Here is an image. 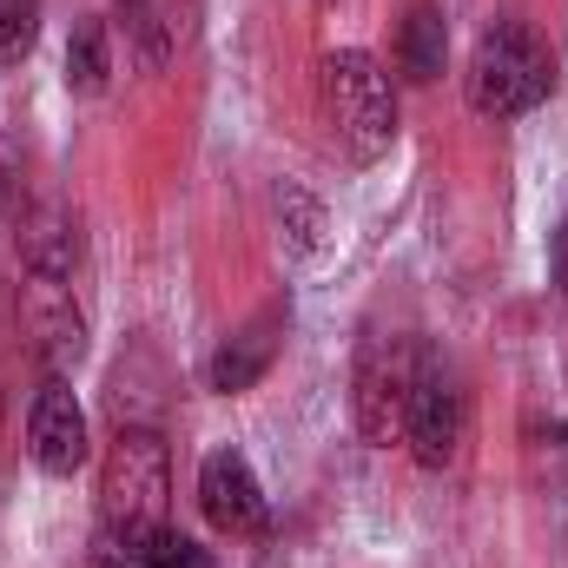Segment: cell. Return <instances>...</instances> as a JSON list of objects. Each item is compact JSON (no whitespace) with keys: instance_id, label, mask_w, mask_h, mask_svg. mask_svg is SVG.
<instances>
[{"instance_id":"obj_1","label":"cell","mask_w":568,"mask_h":568,"mask_svg":"<svg viewBox=\"0 0 568 568\" xmlns=\"http://www.w3.org/2000/svg\"><path fill=\"white\" fill-rule=\"evenodd\" d=\"M463 87H469V106L483 120H516V113H536L556 93V60L523 20H496L469 53Z\"/></svg>"},{"instance_id":"obj_2","label":"cell","mask_w":568,"mask_h":568,"mask_svg":"<svg viewBox=\"0 0 568 568\" xmlns=\"http://www.w3.org/2000/svg\"><path fill=\"white\" fill-rule=\"evenodd\" d=\"M324 106H331V133H337L351 165H377L390 152L397 93H390V73L364 47H344V53L324 60Z\"/></svg>"},{"instance_id":"obj_3","label":"cell","mask_w":568,"mask_h":568,"mask_svg":"<svg viewBox=\"0 0 568 568\" xmlns=\"http://www.w3.org/2000/svg\"><path fill=\"white\" fill-rule=\"evenodd\" d=\"M165 503H172L165 436L145 429V424H120L113 449H106V469H100V516H106V529L165 523Z\"/></svg>"},{"instance_id":"obj_4","label":"cell","mask_w":568,"mask_h":568,"mask_svg":"<svg viewBox=\"0 0 568 568\" xmlns=\"http://www.w3.org/2000/svg\"><path fill=\"white\" fill-rule=\"evenodd\" d=\"M429 351H417L410 337H371L364 357H357V429L364 443H390V429H404V404H410V384L424 371Z\"/></svg>"},{"instance_id":"obj_5","label":"cell","mask_w":568,"mask_h":568,"mask_svg":"<svg viewBox=\"0 0 568 568\" xmlns=\"http://www.w3.org/2000/svg\"><path fill=\"white\" fill-rule=\"evenodd\" d=\"M463 424H469V404H463V384L424 357L417 384H410V404H404V443L424 469H449L456 449H463Z\"/></svg>"},{"instance_id":"obj_6","label":"cell","mask_w":568,"mask_h":568,"mask_svg":"<svg viewBox=\"0 0 568 568\" xmlns=\"http://www.w3.org/2000/svg\"><path fill=\"white\" fill-rule=\"evenodd\" d=\"M27 449H33V463H40L47 476H73V469H87V456H93V443H87V410H80V397H73L60 377H47L40 397H33V410H27Z\"/></svg>"},{"instance_id":"obj_7","label":"cell","mask_w":568,"mask_h":568,"mask_svg":"<svg viewBox=\"0 0 568 568\" xmlns=\"http://www.w3.org/2000/svg\"><path fill=\"white\" fill-rule=\"evenodd\" d=\"M199 509L219 536H258L265 529V489L239 449H212L199 469Z\"/></svg>"},{"instance_id":"obj_8","label":"cell","mask_w":568,"mask_h":568,"mask_svg":"<svg viewBox=\"0 0 568 568\" xmlns=\"http://www.w3.org/2000/svg\"><path fill=\"white\" fill-rule=\"evenodd\" d=\"M284 344V304H265L258 317H245L219 351H212V390H225V397H239V390H252L265 371H272V357H278Z\"/></svg>"},{"instance_id":"obj_9","label":"cell","mask_w":568,"mask_h":568,"mask_svg":"<svg viewBox=\"0 0 568 568\" xmlns=\"http://www.w3.org/2000/svg\"><path fill=\"white\" fill-rule=\"evenodd\" d=\"M20 311H27V331H33V344H40V357H47L53 371L80 364V351H87V317H80L67 278H40V272H33Z\"/></svg>"},{"instance_id":"obj_10","label":"cell","mask_w":568,"mask_h":568,"mask_svg":"<svg viewBox=\"0 0 568 568\" xmlns=\"http://www.w3.org/2000/svg\"><path fill=\"white\" fill-rule=\"evenodd\" d=\"M93 568H205V549H192L179 529L145 523V529H100Z\"/></svg>"},{"instance_id":"obj_11","label":"cell","mask_w":568,"mask_h":568,"mask_svg":"<svg viewBox=\"0 0 568 568\" xmlns=\"http://www.w3.org/2000/svg\"><path fill=\"white\" fill-rule=\"evenodd\" d=\"M20 258H27V272H40V278H73V265H80V232H73V219H67L60 205H33L27 225H20Z\"/></svg>"},{"instance_id":"obj_12","label":"cell","mask_w":568,"mask_h":568,"mask_svg":"<svg viewBox=\"0 0 568 568\" xmlns=\"http://www.w3.org/2000/svg\"><path fill=\"white\" fill-rule=\"evenodd\" d=\"M397 60H404L410 80H436V73H443V60H449V27H443L436 7H410V20H404V33H397Z\"/></svg>"},{"instance_id":"obj_13","label":"cell","mask_w":568,"mask_h":568,"mask_svg":"<svg viewBox=\"0 0 568 568\" xmlns=\"http://www.w3.org/2000/svg\"><path fill=\"white\" fill-rule=\"evenodd\" d=\"M106 73H113V53H106V27L100 20H80L73 40H67V87L73 93H106Z\"/></svg>"},{"instance_id":"obj_14","label":"cell","mask_w":568,"mask_h":568,"mask_svg":"<svg viewBox=\"0 0 568 568\" xmlns=\"http://www.w3.org/2000/svg\"><path fill=\"white\" fill-rule=\"evenodd\" d=\"M40 40V0H0V67H20Z\"/></svg>"},{"instance_id":"obj_15","label":"cell","mask_w":568,"mask_h":568,"mask_svg":"<svg viewBox=\"0 0 568 568\" xmlns=\"http://www.w3.org/2000/svg\"><path fill=\"white\" fill-rule=\"evenodd\" d=\"M549 278H556V291L568 297V212H562V225L549 232Z\"/></svg>"},{"instance_id":"obj_16","label":"cell","mask_w":568,"mask_h":568,"mask_svg":"<svg viewBox=\"0 0 568 568\" xmlns=\"http://www.w3.org/2000/svg\"><path fill=\"white\" fill-rule=\"evenodd\" d=\"M0 205H7V179H0Z\"/></svg>"},{"instance_id":"obj_17","label":"cell","mask_w":568,"mask_h":568,"mask_svg":"<svg viewBox=\"0 0 568 568\" xmlns=\"http://www.w3.org/2000/svg\"><path fill=\"white\" fill-rule=\"evenodd\" d=\"M556 436H562V443H568V424H562V429H556Z\"/></svg>"},{"instance_id":"obj_18","label":"cell","mask_w":568,"mask_h":568,"mask_svg":"<svg viewBox=\"0 0 568 568\" xmlns=\"http://www.w3.org/2000/svg\"><path fill=\"white\" fill-rule=\"evenodd\" d=\"M324 7H331V0H324Z\"/></svg>"}]
</instances>
